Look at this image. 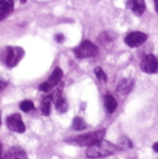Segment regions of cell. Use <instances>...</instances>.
Segmentation results:
<instances>
[{"label":"cell","mask_w":158,"mask_h":159,"mask_svg":"<svg viewBox=\"0 0 158 159\" xmlns=\"http://www.w3.org/2000/svg\"><path fill=\"white\" fill-rule=\"evenodd\" d=\"M155 7H156V11L158 13V0H155Z\"/></svg>","instance_id":"22"},{"label":"cell","mask_w":158,"mask_h":159,"mask_svg":"<svg viewBox=\"0 0 158 159\" xmlns=\"http://www.w3.org/2000/svg\"><path fill=\"white\" fill-rule=\"evenodd\" d=\"M6 86H7V83H6L5 80L0 79V91H2Z\"/></svg>","instance_id":"19"},{"label":"cell","mask_w":158,"mask_h":159,"mask_svg":"<svg viewBox=\"0 0 158 159\" xmlns=\"http://www.w3.org/2000/svg\"><path fill=\"white\" fill-rule=\"evenodd\" d=\"M104 107L109 114H113L118 108V102L111 95H105L104 96Z\"/></svg>","instance_id":"14"},{"label":"cell","mask_w":158,"mask_h":159,"mask_svg":"<svg viewBox=\"0 0 158 159\" xmlns=\"http://www.w3.org/2000/svg\"><path fill=\"white\" fill-rule=\"evenodd\" d=\"M153 150H155V151L158 153V143H156L155 145H153Z\"/></svg>","instance_id":"21"},{"label":"cell","mask_w":158,"mask_h":159,"mask_svg":"<svg viewBox=\"0 0 158 159\" xmlns=\"http://www.w3.org/2000/svg\"><path fill=\"white\" fill-rule=\"evenodd\" d=\"M63 70L61 68H59V67H56L55 70L53 71L52 73V75L48 78L47 81H44L43 84H41L40 85V90L41 91H43V92H47V91H50L53 88H55V85L59 84V81L63 79Z\"/></svg>","instance_id":"5"},{"label":"cell","mask_w":158,"mask_h":159,"mask_svg":"<svg viewBox=\"0 0 158 159\" xmlns=\"http://www.w3.org/2000/svg\"><path fill=\"white\" fill-rule=\"evenodd\" d=\"M24 56V49L21 47H6L0 53V59L7 67H15Z\"/></svg>","instance_id":"3"},{"label":"cell","mask_w":158,"mask_h":159,"mask_svg":"<svg viewBox=\"0 0 158 159\" xmlns=\"http://www.w3.org/2000/svg\"><path fill=\"white\" fill-rule=\"evenodd\" d=\"M0 158H6V159H25L28 158L26 152L24 151L23 148L13 146L11 148H8L7 151L5 152Z\"/></svg>","instance_id":"9"},{"label":"cell","mask_w":158,"mask_h":159,"mask_svg":"<svg viewBox=\"0 0 158 159\" xmlns=\"http://www.w3.org/2000/svg\"><path fill=\"white\" fill-rule=\"evenodd\" d=\"M54 104H55L56 109L59 112H65L67 110V103L65 101L63 96H61V91H56L54 95Z\"/></svg>","instance_id":"13"},{"label":"cell","mask_w":158,"mask_h":159,"mask_svg":"<svg viewBox=\"0 0 158 159\" xmlns=\"http://www.w3.org/2000/svg\"><path fill=\"white\" fill-rule=\"evenodd\" d=\"M6 126L10 130L16 132V133H23L25 130V125L19 114H12L7 116L6 119Z\"/></svg>","instance_id":"6"},{"label":"cell","mask_w":158,"mask_h":159,"mask_svg":"<svg viewBox=\"0 0 158 159\" xmlns=\"http://www.w3.org/2000/svg\"><path fill=\"white\" fill-rule=\"evenodd\" d=\"M73 52H74V55L78 59H87V57H92V56L97 55L98 48L91 41H83Z\"/></svg>","instance_id":"4"},{"label":"cell","mask_w":158,"mask_h":159,"mask_svg":"<svg viewBox=\"0 0 158 159\" xmlns=\"http://www.w3.org/2000/svg\"><path fill=\"white\" fill-rule=\"evenodd\" d=\"M118 151V146H115L111 143H108V141L102 139L98 143L89 146V148L86 150V156L89 158H103V157H107V156L115 154Z\"/></svg>","instance_id":"1"},{"label":"cell","mask_w":158,"mask_h":159,"mask_svg":"<svg viewBox=\"0 0 158 159\" xmlns=\"http://www.w3.org/2000/svg\"><path fill=\"white\" fill-rule=\"evenodd\" d=\"M50 103H52V98L47 97L43 99V102L41 104V111L44 116H48L50 114Z\"/></svg>","instance_id":"15"},{"label":"cell","mask_w":158,"mask_h":159,"mask_svg":"<svg viewBox=\"0 0 158 159\" xmlns=\"http://www.w3.org/2000/svg\"><path fill=\"white\" fill-rule=\"evenodd\" d=\"M13 10V0H0V22L5 19Z\"/></svg>","instance_id":"11"},{"label":"cell","mask_w":158,"mask_h":159,"mask_svg":"<svg viewBox=\"0 0 158 159\" xmlns=\"http://www.w3.org/2000/svg\"><path fill=\"white\" fill-rule=\"evenodd\" d=\"M21 1H22V2H25V1H26V0H21Z\"/></svg>","instance_id":"25"},{"label":"cell","mask_w":158,"mask_h":159,"mask_svg":"<svg viewBox=\"0 0 158 159\" xmlns=\"http://www.w3.org/2000/svg\"><path fill=\"white\" fill-rule=\"evenodd\" d=\"M105 135V129H98L95 132L83 134V135L76 136V138H70L66 140V143H72V145H77V146H91L94 143H98L100 140H102Z\"/></svg>","instance_id":"2"},{"label":"cell","mask_w":158,"mask_h":159,"mask_svg":"<svg viewBox=\"0 0 158 159\" xmlns=\"http://www.w3.org/2000/svg\"><path fill=\"white\" fill-rule=\"evenodd\" d=\"M127 7L135 15H142L145 11V1L144 0H127Z\"/></svg>","instance_id":"10"},{"label":"cell","mask_w":158,"mask_h":159,"mask_svg":"<svg viewBox=\"0 0 158 159\" xmlns=\"http://www.w3.org/2000/svg\"><path fill=\"white\" fill-rule=\"evenodd\" d=\"M86 128V123L83 121V119L80 117H74L73 122H72V129L74 130H83Z\"/></svg>","instance_id":"16"},{"label":"cell","mask_w":158,"mask_h":159,"mask_svg":"<svg viewBox=\"0 0 158 159\" xmlns=\"http://www.w3.org/2000/svg\"><path fill=\"white\" fill-rule=\"evenodd\" d=\"M2 156V146H1V143H0V157Z\"/></svg>","instance_id":"23"},{"label":"cell","mask_w":158,"mask_h":159,"mask_svg":"<svg viewBox=\"0 0 158 159\" xmlns=\"http://www.w3.org/2000/svg\"><path fill=\"white\" fill-rule=\"evenodd\" d=\"M140 68L142 72L145 73H157L158 72V60L155 55H146L142 59V64H140Z\"/></svg>","instance_id":"8"},{"label":"cell","mask_w":158,"mask_h":159,"mask_svg":"<svg viewBox=\"0 0 158 159\" xmlns=\"http://www.w3.org/2000/svg\"><path fill=\"white\" fill-rule=\"evenodd\" d=\"M0 126H1V115H0Z\"/></svg>","instance_id":"24"},{"label":"cell","mask_w":158,"mask_h":159,"mask_svg":"<svg viewBox=\"0 0 158 159\" xmlns=\"http://www.w3.org/2000/svg\"><path fill=\"white\" fill-rule=\"evenodd\" d=\"M133 86H134L133 79H123L120 81V84L118 85V89H116V90H118V92L120 95L125 96L132 91Z\"/></svg>","instance_id":"12"},{"label":"cell","mask_w":158,"mask_h":159,"mask_svg":"<svg viewBox=\"0 0 158 159\" xmlns=\"http://www.w3.org/2000/svg\"><path fill=\"white\" fill-rule=\"evenodd\" d=\"M19 108H21L23 111L29 112L34 109V103H32L31 101H29V99H25V101H23V102H21Z\"/></svg>","instance_id":"17"},{"label":"cell","mask_w":158,"mask_h":159,"mask_svg":"<svg viewBox=\"0 0 158 159\" xmlns=\"http://www.w3.org/2000/svg\"><path fill=\"white\" fill-rule=\"evenodd\" d=\"M146 40H147V35L146 34L140 31H132L126 36L125 42H126V44L128 47L135 48L142 46Z\"/></svg>","instance_id":"7"},{"label":"cell","mask_w":158,"mask_h":159,"mask_svg":"<svg viewBox=\"0 0 158 159\" xmlns=\"http://www.w3.org/2000/svg\"><path fill=\"white\" fill-rule=\"evenodd\" d=\"M55 40L58 41V42H63V36L61 35V34H59V35H56V36H55Z\"/></svg>","instance_id":"20"},{"label":"cell","mask_w":158,"mask_h":159,"mask_svg":"<svg viewBox=\"0 0 158 159\" xmlns=\"http://www.w3.org/2000/svg\"><path fill=\"white\" fill-rule=\"evenodd\" d=\"M95 74H96V77L98 78L100 81H102V83H107V74L104 73V71H103L101 67H96Z\"/></svg>","instance_id":"18"}]
</instances>
